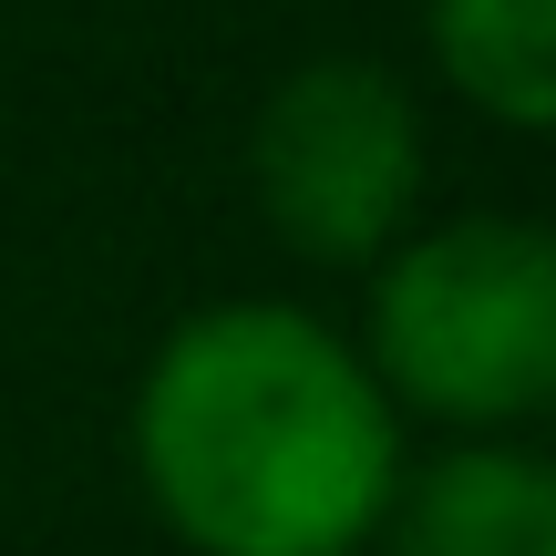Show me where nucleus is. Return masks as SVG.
Here are the masks:
<instances>
[{
	"instance_id": "7ed1b4c3",
	"label": "nucleus",
	"mask_w": 556,
	"mask_h": 556,
	"mask_svg": "<svg viewBox=\"0 0 556 556\" xmlns=\"http://www.w3.org/2000/svg\"><path fill=\"white\" fill-rule=\"evenodd\" d=\"M422 103L371 52H309L268 83L248 124V197L268 238L309 268H371L392 238L422 227Z\"/></svg>"
},
{
	"instance_id": "f03ea898",
	"label": "nucleus",
	"mask_w": 556,
	"mask_h": 556,
	"mask_svg": "<svg viewBox=\"0 0 556 556\" xmlns=\"http://www.w3.org/2000/svg\"><path fill=\"white\" fill-rule=\"evenodd\" d=\"M361 361L433 433H526L556 402V238L536 217H443L371 258Z\"/></svg>"
},
{
	"instance_id": "f257e3e1",
	"label": "nucleus",
	"mask_w": 556,
	"mask_h": 556,
	"mask_svg": "<svg viewBox=\"0 0 556 556\" xmlns=\"http://www.w3.org/2000/svg\"><path fill=\"white\" fill-rule=\"evenodd\" d=\"M402 413L299 299H206L135 381V475L197 556H361L381 536Z\"/></svg>"
},
{
	"instance_id": "20e7f679",
	"label": "nucleus",
	"mask_w": 556,
	"mask_h": 556,
	"mask_svg": "<svg viewBox=\"0 0 556 556\" xmlns=\"http://www.w3.org/2000/svg\"><path fill=\"white\" fill-rule=\"evenodd\" d=\"M392 556H556V464L516 433H443L381 505Z\"/></svg>"
},
{
	"instance_id": "39448f33",
	"label": "nucleus",
	"mask_w": 556,
	"mask_h": 556,
	"mask_svg": "<svg viewBox=\"0 0 556 556\" xmlns=\"http://www.w3.org/2000/svg\"><path fill=\"white\" fill-rule=\"evenodd\" d=\"M433 73L505 135L556 124V0H422Z\"/></svg>"
}]
</instances>
